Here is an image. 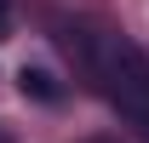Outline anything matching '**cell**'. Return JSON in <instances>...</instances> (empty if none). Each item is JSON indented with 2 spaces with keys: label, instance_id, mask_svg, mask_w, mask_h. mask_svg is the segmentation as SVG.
<instances>
[{
  "label": "cell",
  "instance_id": "1",
  "mask_svg": "<svg viewBox=\"0 0 149 143\" xmlns=\"http://www.w3.org/2000/svg\"><path fill=\"white\" fill-rule=\"evenodd\" d=\"M92 63H97V74H103L109 97L120 103V115H126V120L138 126V137L149 143V63H143V52H132L126 40H97Z\"/></svg>",
  "mask_w": 149,
  "mask_h": 143
},
{
  "label": "cell",
  "instance_id": "2",
  "mask_svg": "<svg viewBox=\"0 0 149 143\" xmlns=\"http://www.w3.org/2000/svg\"><path fill=\"white\" fill-rule=\"evenodd\" d=\"M17 86H23V97H35V103H57V80H52V69L23 63V69H17Z\"/></svg>",
  "mask_w": 149,
  "mask_h": 143
},
{
  "label": "cell",
  "instance_id": "3",
  "mask_svg": "<svg viewBox=\"0 0 149 143\" xmlns=\"http://www.w3.org/2000/svg\"><path fill=\"white\" fill-rule=\"evenodd\" d=\"M0 40H6V12H0Z\"/></svg>",
  "mask_w": 149,
  "mask_h": 143
}]
</instances>
